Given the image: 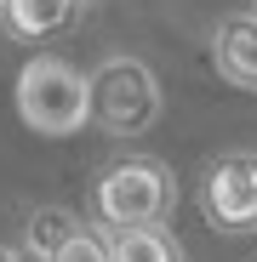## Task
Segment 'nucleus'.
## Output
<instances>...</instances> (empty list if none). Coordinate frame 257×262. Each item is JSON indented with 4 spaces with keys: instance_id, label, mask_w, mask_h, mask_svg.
Here are the masks:
<instances>
[{
    "instance_id": "f257e3e1",
    "label": "nucleus",
    "mask_w": 257,
    "mask_h": 262,
    "mask_svg": "<svg viewBox=\"0 0 257 262\" xmlns=\"http://www.w3.org/2000/svg\"><path fill=\"white\" fill-rule=\"evenodd\" d=\"M17 114L40 137H74L92 120V80L63 57H29L17 74Z\"/></svg>"
},
{
    "instance_id": "9b49d317",
    "label": "nucleus",
    "mask_w": 257,
    "mask_h": 262,
    "mask_svg": "<svg viewBox=\"0 0 257 262\" xmlns=\"http://www.w3.org/2000/svg\"><path fill=\"white\" fill-rule=\"evenodd\" d=\"M0 6H6V0H0Z\"/></svg>"
},
{
    "instance_id": "0eeeda50",
    "label": "nucleus",
    "mask_w": 257,
    "mask_h": 262,
    "mask_svg": "<svg viewBox=\"0 0 257 262\" xmlns=\"http://www.w3.org/2000/svg\"><path fill=\"white\" fill-rule=\"evenodd\" d=\"M109 262H183V245L160 223H137V228H114Z\"/></svg>"
},
{
    "instance_id": "39448f33",
    "label": "nucleus",
    "mask_w": 257,
    "mask_h": 262,
    "mask_svg": "<svg viewBox=\"0 0 257 262\" xmlns=\"http://www.w3.org/2000/svg\"><path fill=\"white\" fill-rule=\"evenodd\" d=\"M211 63L234 92H257V12L223 17L211 34Z\"/></svg>"
},
{
    "instance_id": "20e7f679",
    "label": "nucleus",
    "mask_w": 257,
    "mask_h": 262,
    "mask_svg": "<svg viewBox=\"0 0 257 262\" xmlns=\"http://www.w3.org/2000/svg\"><path fill=\"white\" fill-rule=\"evenodd\" d=\"M200 211L223 234H257V154H223L200 183Z\"/></svg>"
},
{
    "instance_id": "1a4fd4ad",
    "label": "nucleus",
    "mask_w": 257,
    "mask_h": 262,
    "mask_svg": "<svg viewBox=\"0 0 257 262\" xmlns=\"http://www.w3.org/2000/svg\"><path fill=\"white\" fill-rule=\"evenodd\" d=\"M46 262H109V239L103 234H86V228H74Z\"/></svg>"
},
{
    "instance_id": "7ed1b4c3",
    "label": "nucleus",
    "mask_w": 257,
    "mask_h": 262,
    "mask_svg": "<svg viewBox=\"0 0 257 262\" xmlns=\"http://www.w3.org/2000/svg\"><path fill=\"white\" fill-rule=\"evenodd\" d=\"M92 120L109 137H137L160 120V80L137 57H109L92 74Z\"/></svg>"
},
{
    "instance_id": "9d476101",
    "label": "nucleus",
    "mask_w": 257,
    "mask_h": 262,
    "mask_svg": "<svg viewBox=\"0 0 257 262\" xmlns=\"http://www.w3.org/2000/svg\"><path fill=\"white\" fill-rule=\"evenodd\" d=\"M0 262H17V256H6V251H0Z\"/></svg>"
},
{
    "instance_id": "f03ea898",
    "label": "nucleus",
    "mask_w": 257,
    "mask_h": 262,
    "mask_svg": "<svg viewBox=\"0 0 257 262\" xmlns=\"http://www.w3.org/2000/svg\"><path fill=\"white\" fill-rule=\"evenodd\" d=\"M171 200H177V188H171V171L160 160H114L97 188H92V211L103 228H137V223H160V216L171 211Z\"/></svg>"
},
{
    "instance_id": "6e6552de",
    "label": "nucleus",
    "mask_w": 257,
    "mask_h": 262,
    "mask_svg": "<svg viewBox=\"0 0 257 262\" xmlns=\"http://www.w3.org/2000/svg\"><path fill=\"white\" fill-rule=\"evenodd\" d=\"M69 234H74V216H69V211H34V216H29V256L46 262Z\"/></svg>"
},
{
    "instance_id": "423d86ee",
    "label": "nucleus",
    "mask_w": 257,
    "mask_h": 262,
    "mask_svg": "<svg viewBox=\"0 0 257 262\" xmlns=\"http://www.w3.org/2000/svg\"><path fill=\"white\" fill-rule=\"evenodd\" d=\"M0 12L17 40H52L80 17V0H6Z\"/></svg>"
}]
</instances>
